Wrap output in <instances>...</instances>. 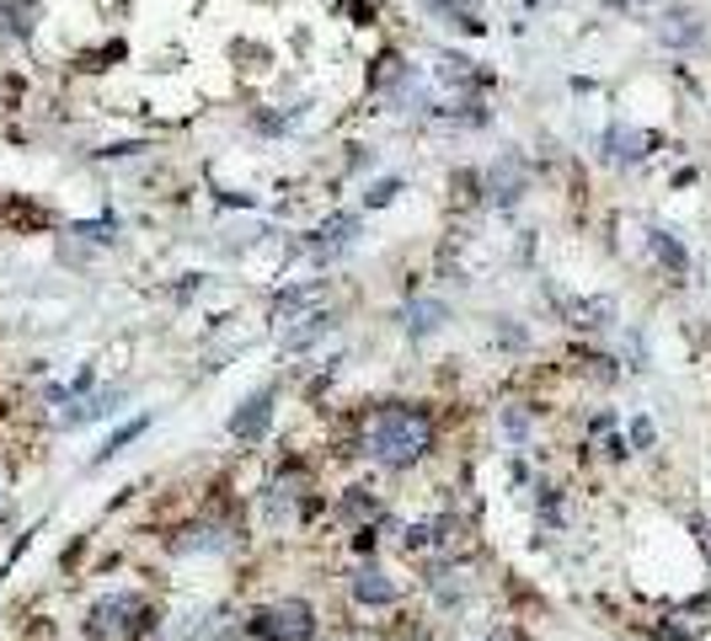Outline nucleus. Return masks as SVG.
Masks as SVG:
<instances>
[{
    "label": "nucleus",
    "instance_id": "f257e3e1",
    "mask_svg": "<svg viewBox=\"0 0 711 641\" xmlns=\"http://www.w3.org/2000/svg\"><path fill=\"white\" fill-rule=\"evenodd\" d=\"M429 444H433V423L423 406H385L370 423V438H364L370 459H380L385 471H412L418 459L429 455Z\"/></svg>",
    "mask_w": 711,
    "mask_h": 641
},
{
    "label": "nucleus",
    "instance_id": "f03ea898",
    "mask_svg": "<svg viewBox=\"0 0 711 641\" xmlns=\"http://www.w3.org/2000/svg\"><path fill=\"white\" fill-rule=\"evenodd\" d=\"M251 631L268 637V641H310L316 637V614H310V604H300V599H284V604L257 610Z\"/></svg>",
    "mask_w": 711,
    "mask_h": 641
},
{
    "label": "nucleus",
    "instance_id": "7ed1b4c3",
    "mask_svg": "<svg viewBox=\"0 0 711 641\" xmlns=\"http://www.w3.org/2000/svg\"><path fill=\"white\" fill-rule=\"evenodd\" d=\"M274 396H279V391H274V385H262L257 396L241 401V412L230 417V433H236L241 444H257V438L268 433V423H274Z\"/></svg>",
    "mask_w": 711,
    "mask_h": 641
},
{
    "label": "nucleus",
    "instance_id": "20e7f679",
    "mask_svg": "<svg viewBox=\"0 0 711 641\" xmlns=\"http://www.w3.org/2000/svg\"><path fill=\"white\" fill-rule=\"evenodd\" d=\"M444 321H450V306H444V300H412V306L402 310L406 337H433Z\"/></svg>",
    "mask_w": 711,
    "mask_h": 641
},
{
    "label": "nucleus",
    "instance_id": "39448f33",
    "mask_svg": "<svg viewBox=\"0 0 711 641\" xmlns=\"http://www.w3.org/2000/svg\"><path fill=\"white\" fill-rule=\"evenodd\" d=\"M134 610H140V604H134L128 593H118V599H102V604L92 610V626H86V631H92V637H118Z\"/></svg>",
    "mask_w": 711,
    "mask_h": 641
},
{
    "label": "nucleus",
    "instance_id": "423d86ee",
    "mask_svg": "<svg viewBox=\"0 0 711 641\" xmlns=\"http://www.w3.org/2000/svg\"><path fill=\"white\" fill-rule=\"evenodd\" d=\"M353 599L359 604H396V582L380 567H364V572H353Z\"/></svg>",
    "mask_w": 711,
    "mask_h": 641
},
{
    "label": "nucleus",
    "instance_id": "0eeeda50",
    "mask_svg": "<svg viewBox=\"0 0 711 641\" xmlns=\"http://www.w3.org/2000/svg\"><path fill=\"white\" fill-rule=\"evenodd\" d=\"M332 327H338V316L316 310V316H306V327H289V332H284V348H310L316 337H327Z\"/></svg>",
    "mask_w": 711,
    "mask_h": 641
},
{
    "label": "nucleus",
    "instance_id": "6e6552de",
    "mask_svg": "<svg viewBox=\"0 0 711 641\" xmlns=\"http://www.w3.org/2000/svg\"><path fill=\"white\" fill-rule=\"evenodd\" d=\"M652 251H658V262H663V268H674V273H684V268H690L684 246L674 241V236H663V230H652Z\"/></svg>",
    "mask_w": 711,
    "mask_h": 641
},
{
    "label": "nucleus",
    "instance_id": "1a4fd4ad",
    "mask_svg": "<svg viewBox=\"0 0 711 641\" xmlns=\"http://www.w3.org/2000/svg\"><path fill=\"white\" fill-rule=\"evenodd\" d=\"M145 427H151V417H134V423H124L118 433H113V438H107V444H102V449H96V459H113L118 449H124V444H134V438L145 433Z\"/></svg>",
    "mask_w": 711,
    "mask_h": 641
},
{
    "label": "nucleus",
    "instance_id": "9d476101",
    "mask_svg": "<svg viewBox=\"0 0 711 641\" xmlns=\"http://www.w3.org/2000/svg\"><path fill=\"white\" fill-rule=\"evenodd\" d=\"M610 316H616V306H610V300H588V306H578V327L599 332V327H610Z\"/></svg>",
    "mask_w": 711,
    "mask_h": 641
},
{
    "label": "nucleus",
    "instance_id": "9b49d317",
    "mask_svg": "<svg viewBox=\"0 0 711 641\" xmlns=\"http://www.w3.org/2000/svg\"><path fill=\"white\" fill-rule=\"evenodd\" d=\"M353 230H359V219H353V214H338V219H327V225H321V241L342 246V241H353Z\"/></svg>",
    "mask_w": 711,
    "mask_h": 641
},
{
    "label": "nucleus",
    "instance_id": "f8f14e48",
    "mask_svg": "<svg viewBox=\"0 0 711 641\" xmlns=\"http://www.w3.org/2000/svg\"><path fill=\"white\" fill-rule=\"evenodd\" d=\"M177 550H225V540H219L215 529H187L183 540H177Z\"/></svg>",
    "mask_w": 711,
    "mask_h": 641
},
{
    "label": "nucleus",
    "instance_id": "ddd939ff",
    "mask_svg": "<svg viewBox=\"0 0 711 641\" xmlns=\"http://www.w3.org/2000/svg\"><path fill=\"white\" fill-rule=\"evenodd\" d=\"M610 145H616V161H637V155H648L642 151V145H648V139H642V134H616V139H610Z\"/></svg>",
    "mask_w": 711,
    "mask_h": 641
},
{
    "label": "nucleus",
    "instance_id": "4468645a",
    "mask_svg": "<svg viewBox=\"0 0 711 641\" xmlns=\"http://www.w3.org/2000/svg\"><path fill=\"white\" fill-rule=\"evenodd\" d=\"M631 444H637V449H652V423L648 417H631Z\"/></svg>",
    "mask_w": 711,
    "mask_h": 641
},
{
    "label": "nucleus",
    "instance_id": "2eb2a0df",
    "mask_svg": "<svg viewBox=\"0 0 711 641\" xmlns=\"http://www.w3.org/2000/svg\"><path fill=\"white\" fill-rule=\"evenodd\" d=\"M503 423H508V433H514V438H525V412H508V417H503Z\"/></svg>",
    "mask_w": 711,
    "mask_h": 641
},
{
    "label": "nucleus",
    "instance_id": "dca6fc26",
    "mask_svg": "<svg viewBox=\"0 0 711 641\" xmlns=\"http://www.w3.org/2000/svg\"><path fill=\"white\" fill-rule=\"evenodd\" d=\"M391 198H396V183H380V187L370 193V204H391Z\"/></svg>",
    "mask_w": 711,
    "mask_h": 641
}]
</instances>
